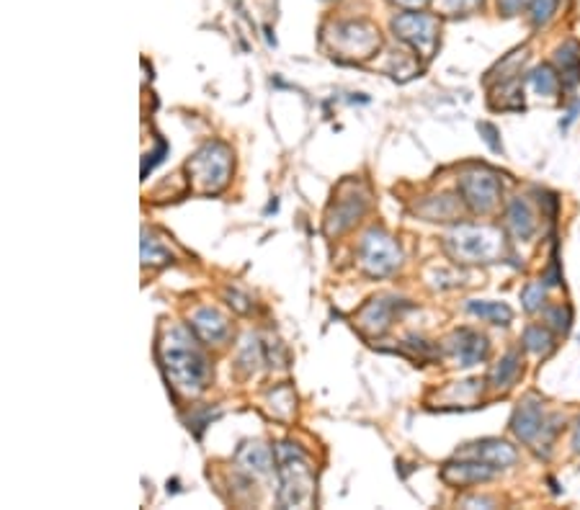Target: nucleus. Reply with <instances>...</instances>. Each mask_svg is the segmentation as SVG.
Here are the masks:
<instances>
[{
  "instance_id": "1",
  "label": "nucleus",
  "mask_w": 580,
  "mask_h": 510,
  "mask_svg": "<svg viewBox=\"0 0 580 510\" xmlns=\"http://www.w3.org/2000/svg\"><path fill=\"white\" fill-rule=\"evenodd\" d=\"M165 353V371L168 380H173L183 392H199L207 387L209 380V366L207 359L199 353V349L193 346V340L183 328H173L168 333V343H163Z\"/></svg>"
},
{
  "instance_id": "2",
  "label": "nucleus",
  "mask_w": 580,
  "mask_h": 510,
  "mask_svg": "<svg viewBox=\"0 0 580 510\" xmlns=\"http://www.w3.org/2000/svg\"><path fill=\"white\" fill-rule=\"evenodd\" d=\"M447 248L460 263H491L503 255V234L495 227L461 224L447 237Z\"/></svg>"
},
{
  "instance_id": "3",
  "label": "nucleus",
  "mask_w": 580,
  "mask_h": 510,
  "mask_svg": "<svg viewBox=\"0 0 580 510\" xmlns=\"http://www.w3.org/2000/svg\"><path fill=\"white\" fill-rule=\"evenodd\" d=\"M230 168H233V155L220 142H209L189 161L193 186H196V191H204V193L223 191L227 186V178H230Z\"/></svg>"
},
{
  "instance_id": "4",
  "label": "nucleus",
  "mask_w": 580,
  "mask_h": 510,
  "mask_svg": "<svg viewBox=\"0 0 580 510\" xmlns=\"http://www.w3.org/2000/svg\"><path fill=\"white\" fill-rule=\"evenodd\" d=\"M279 474H282V503L284 505H302L313 495V474L307 467V459L292 449H279Z\"/></svg>"
},
{
  "instance_id": "5",
  "label": "nucleus",
  "mask_w": 580,
  "mask_h": 510,
  "mask_svg": "<svg viewBox=\"0 0 580 510\" xmlns=\"http://www.w3.org/2000/svg\"><path fill=\"white\" fill-rule=\"evenodd\" d=\"M460 193L472 212L488 214L498 204L501 181L492 173H464L460 178Z\"/></svg>"
},
{
  "instance_id": "6",
  "label": "nucleus",
  "mask_w": 580,
  "mask_h": 510,
  "mask_svg": "<svg viewBox=\"0 0 580 510\" xmlns=\"http://www.w3.org/2000/svg\"><path fill=\"white\" fill-rule=\"evenodd\" d=\"M361 263L372 276H387L400 265V250L395 248L392 237L369 233L361 243Z\"/></svg>"
},
{
  "instance_id": "7",
  "label": "nucleus",
  "mask_w": 580,
  "mask_h": 510,
  "mask_svg": "<svg viewBox=\"0 0 580 510\" xmlns=\"http://www.w3.org/2000/svg\"><path fill=\"white\" fill-rule=\"evenodd\" d=\"M511 431L516 433L519 441L523 443H529V446H534V443H550V436H544V431H547V418H544V408H542V402H536L534 397H529V400H523L516 412H513V421H511Z\"/></svg>"
},
{
  "instance_id": "8",
  "label": "nucleus",
  "mask_w": 580,
  "mask_h": 510,
  "mask_svg": "<svg viewBox=\"0 0 580 510\" xmlns=\"http://www.w3.org/2000/svg\"><path fill=\"white\" fill-rule=\"evenodd\" d=\"M395 31L400 34L405 42H410L420 55L431 57L433 47H436V26L439 21L433 16L426 14H400L392 21Z\"/></svg>"
},
{
  "instance_id": "9",
  "label": "nucleus",
  "mask_w": 580,
  "mask_h": 510,
  "mask_svg": "<svg viewBox=\"0 0 580 510\" xmlns=\"http://www.w3.org/2000/svg\"><path fill=\"white\" fill-rule=\"evenodd\" d=\"M449 350L460 366H475L488 356V340L472 330H460L449 338Z\"/></svg>"
},
{
  "instance_id": "10",
  "label": "nucleus",
  "mask_w": 580,
  "mask_h": 510,
  "mask_svg": "<svg viewBox=\"0 0 580 510\" xmlns=\"http://www.w3.org/2000/svg\"><path fill=\"white\" fill-rule=\"evenodd\" d=\"M457 456H461V459H480V462H485V464H491L495 469L511 467L516 462V452L508 446L506 441H492V438L472 443L470 449H464Z\"/></svg>"
},
{
  "instance_id": "11",
  "label": "nucleus",
  "mask_w": 580,
  "mask_h": 510,
  "mask_svg": "<svg viewBox=\"0 0 580 510\" xmlns=\"http://www.w3.org/2000/svg\"><path fill=\"white\" fill-rule=\"evenodd\" d=\"M495 472L498 469L475 459V462H461V464H447L444 472H441V477L449 484H454V487H470V484H477V482L492 480Z\"/></svg>"
},
{
  "instance_id": "12",
  "label": "nucleus",
  "mask_w": 580,
  "mask_h": 510,
  "mask_svg": "<svg viewBox=\"0 0 580 510\" xmlns=\"http://www.w3.org/2000/svg\"><path fill=\"white\" fill-rule=\"evenodd\" d=\"M192 328L196 330V336L202 338V340H207L209 346H212V343H214V346L224 343V338L230 333L227 320H224L217 309H209V307L207 309H199V312L193 315Z\"/></svg>"
},
{
  "instance_id": "13",
  "label": "nucleus",
  "mask_w": 580,
  "mask_h": 510,
  "mask_svg": "<svg viewBox=\"0 0 580 510\" xmlns=\"http://www.w3.org/2000/svg\"><path fill=\"white\" fill-rule=\"evenodd\" d=\"M506 224L513 237H519V240L532 237V233H534V227H536V219L526 199H521L519 196V199H513V202L508 204Z\"/></svg>"
},
{
  "instance_id": "14",
  "label": "nucleus",
  "mask_w": 580,
  "mask_h": 510,
  "mask_svg": "<svg viewBox=\"0 0 580 510\" xmlns=\"http://www.w3.org/2000/svg\"><path fill=\"white\" fill-rule=\"evenodd\" d=\"M554 62L560 65V80L565 86H575L580 83V44L578 42H565L563 47H557L554 52Z\"/></svg>"
},
{
  "instance_id": "15",
  "label": "nucleus",
  "mask_w": 580,
  "mask_h": 510,
  "mask_svg": "<svg viewBox=\"0 0 580 510\" xmlns=\"http://www.w3.org/2000/svg\"><path fill=\"white\" fill-rule=\"evenodd\" d=\"M519 371H521V353L519 350H508L506 356L501 359V364L492 366L488 381H491V387H495V390H506V387H511V384L516 381Z\"/></svg>"
},
{
  "instance_id": "16",
  "label": "nucleus",
  "mask_w": 580,
  "mask_h": 510,
  "mask_svg": "<svg viewBox=\"0 0 580 510\" xmlns=\"http://www.w3.org/2000/svg\"><path fill=\"white\" fill-rule=\"evenodd\" d=\"M467 309H470L475 317L492 322V325H508V322L513 320L511 307L503 305V302H470Z\"/></svg>"
},
{
  "instance_id": "17",
  "label": "nucleus",
  "mask_w": 580,
  "mask_h": 510,
  "mask_svg": "<svg viewBox=\"0 0 580 510\" xmlns=\"http://www.w3.org/2000/svg\"><path fill=\"white\" fill-rule=\"evenodd\" d=\"M523 349L532 350V353L547 356V353H552V349H554V338H552V333L544 325H532V328H526V333H523Z\"/></svg>"
},
{
  "instance_id": "18",
  "label": "nucleus",
  "mask_w": 580,
  "mask_h": 510,
  "mask_svg": "<svg viewBox=\"0 0 580 510\" xmlns=\"http://www.w3.org/2000/svg\"><path fill=\"white\" fill-rule=\"evenodd\" d=\"M529 83L534 86V90L539 96H554L557 88H560V78L554 75L550 65H539L536 70H532L529 75Z\"/></svg>"
},
{
  "instance_id": "19",
  "label": "nucleus",
  "mask_w": 580,
  "mask_h": 510,
  "mask_svg": "<svg viewBox=\"0 0 580 510\" xmlns=\"http://www.w3.org/2000/svg\"><path fill=\"white\" fill-rule=\"evenodd\" d=\"M557 11V0H532L529 14H532V24L534 26H544L552 16Z\"/></svg>"
},
{
  "instance_id": "20",
  "label": "nucleus",
  "mask_w": 580,
  "mask_h": 510,
  "mask_svg": "<svg viewBox=\"0 0 580 510\" xmlns=\"http://www.w3.org/2000/svg\"><path fill=\"white\" fill-rule=\"evenodd\" d=\"M547 322H550L557 333H567V330H570V322H573V312H570V307L557 305V307H552V309H547Z\"/></svg>"
},
{
  "instance_id": "21",
  "label": "nucleus",
  "mask_w": 580,
  "mask_h": 510,
  "mask_svg": "<svg viewBox=\"0 0 580 510\" xmlns=\"http://www.w3.org/2000/svg\"><path fill=\"white\" fill-rule=\"evenodd\" d=\"M542 305H544V281H534L523 289V307L526 312H536Z\"/></svg>"
},
{
  "instance_id": "22",
  "label": "nucleus",
  "mask_w": 580,
  "mask_h": 510,
  "mask_svg": "<svg viewBox=\"0 0 580 510\" xmlns=\"http://www.w3.org/2000/svg\"><path fill=\"white\" fill-rule=\"evenodd\" d=\"M482 0H436V5L449 16H460V14H470L475 11Z\"/></svg>"
},
{
  "instance_id": "23",
  "label": "nucleus",
  "mask_w": 580,
  "mask_h": 510,
  "mask_svg": "<svg viewBox=\"0 0 580 510\" xmlns=\"http://www.w3.org/2000/svg\"><path fill=\"white\" fill-rule=\"evenodd\" d=\"M477 131H480V134H482V140L491 145L492 152H503L501 140H498V130H495L492 124H488V121H480V124H477Z\"/></svg>"
},
{
  "instance_id": "24",
  "label": "nucleus",
  "mask_w": 580,
  "mask_h": 510,
  "mask_svg": "<svg viewBox=\"0 0 580 510\" xmlns=\"http://www.w3.org/2000/svg\"><path fill=\"white\" fill-rule=\"evenodd\" d=\"M526 3H532V0H498V11L503 16H516Z\"/></svg>"
},
{
  "instance_id": "25",
  "label": "nucleus",
  "mask_w": 580,
  "mask_h": 510,
  "mask_svg": "<svg viewBox=\"0 0 580 510\" xmlns=\"http://www.w3.org/2000/svg\"><path fill=\"white\" fill-rule=\"evenodd\" d=\"M395 3H400L402 8H420V5H426L429 0H395Z\"/></svg>"
},
{
  "instance_id": "26",
  "label": "nucleus",
  "mask_w": 580,
  "mask_h": 510,
  "mask_svg": "<svg viewBox=\"0 0 580 510\" xmlns=\"http://www.w3.org/2000/svg\"><path fill=\"white\" fill-rule=\"evenodd\" d=\"M573 452L580 453V418H578V425H575V433H573Z\"/></svg>"
}]
</instances>
